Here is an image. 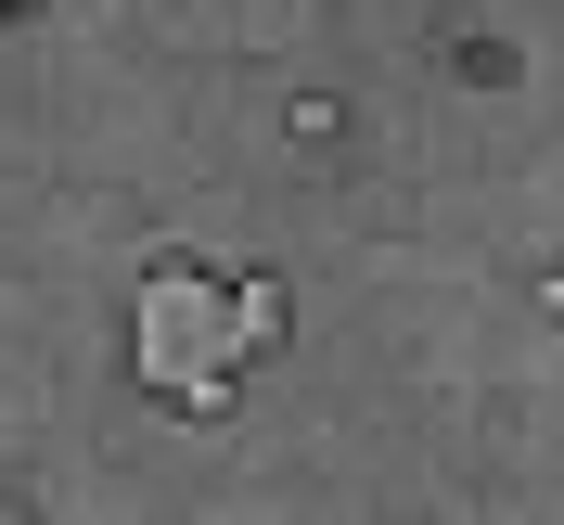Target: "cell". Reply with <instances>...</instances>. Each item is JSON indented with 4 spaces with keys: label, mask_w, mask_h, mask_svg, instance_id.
<instances>
[{
    "label": "cell",
    "mask_w": 564,
    "mask_h": 525,
    "mask_svg": "<svg viewBox=\"0 0 564 525\" xmlns=\"http://www.w3.org/2000/svg\"><path fill=\"white\" fill-rule=\"evenodd\" d=\"M231 282L218 270H193V256H154L141 270V295H129V372L167 411H193V423H218L231 411Z\"/></svg>",
    "instance_id": "obj_1"
},
{
    "label": "cell",
    "mask_w": 564,
    "mask_h": 525,
    "mask_svg": "<svg viewBox=\"0 0 564 525\" xmlns=\"http://www.w3.org/2000/svg\"><path fill=\"white\" fill-rule=\"evenodd\" d=\"M552 308H564V270H552Z\"/></svg>",
    "instance_id": "obj_3"
},
{
    "label": "cell",
    "mask_w": 564,
    "mask_h": 525,
    "mask_svg": "<svg viewBox=\"0 0 564 525\" xmlns=\"http://www.w3.org/2000/svg\"><path fill=\"white\" fill-rule=\"evenodd\" d=\"M282 320H295V308H282V282H231V347H282Z\"/></svg>",
    "instance_id": "obj_2"
}]
</instances>
